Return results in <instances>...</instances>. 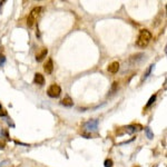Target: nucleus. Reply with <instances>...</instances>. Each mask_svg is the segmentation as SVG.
Returning a JSON list of instances; mask_svg holds the SVG:
<instances>
[{
	"label": "nucleus",
	"mask_w": 167,
	"mask_h": 167,
	"mask_svg": "<svg viewBox=\"0 0 167 167\" xmlns=\"http://www.w3.org/2000/svg\"><path fill=\"white\" fill-rule=\"evenodd\" d=\"M156 97H157L156 94H154L153 96H152V97H150V98H149V100L147 102V104H146V108H148L149 106H152V105L155 103V100H156Z\"/></svg>",
	"instance_id": "nucleus-11"
},
{
	"label": "nucleus",
	"mask_w": 167,
	"mask_h": 167,
	"mask_svg": "<svg viewBox=\"0 0 167 167\" xmlns=\"http://www.w3.org/2000/svg\"><path fill=\"white\" fill-rule=\"evenodd\" d=\"M1 109H2V106H1V104H0V110H1Z\"/></svg>",
	"instance_id": "nucleus-18"
},
{
	"label": "nucleus",
	"mask_w": 167,
	"mask_h": 167,
	"mask_svg": "<svg viewBox=\"0 0 167 167\" xmlns=\"http://www.w3.org/2000/svg\"><path fill=\"white\" fill-rule=\"evenodd\" d=\"M47 94L49 97H51V98H56V97H59L60 94H61V88L58 86V85H56V84H53L51 85L49 88H48V90H47Z\"/></svg>",
	"instance_id": "nucleus-3"
},
{
	"label": "nucleus",
	"mask_w": 167,
	"mask_h": 167,
	"mask_svg": "<svg viewBox=\"0 0 167 167\" xmlns=\"http://www.w3.org/2000/svg\"><path fill=\"white\" fill-rule=\"evenodd\" d=\"M47 53H48V49L47 48H41V50L36 55V60L37 61H41L42 59L47 56Z\"/></svg>",
	"instance_id": "nucleus-6"
},
{
	"label": "nucleus",
	"mask_w": 167,
	"mask_h": 167,
	"mask_svg": "<svg viewBox=\"0 0 167 167\" xmlns=\"http://www.w3.org/2000/svg\"><path fill=\"white\" fill-rule=\"evenodd\" d=\"M61 105L66 106V107H71L73 105V102L70 97H66V98H63V100H61Z\"/></svg>",
	"instance_id": "nucleus-9"
},
{
	"label": "nucleus",
	"mask_w": 167,
	"mask_h": 167,
	"mask_svg": "<svg viewBox=\"0 0 167 167\" xmlns=\"http://www.w3.org/2000/svg\"><path fill=\"white\" fill-rule=\"evenodd\" d=\"M5 116H7V112L5 109H1L0 110V117H5Z\"/></svg>",
	"instance_id": "nucleus-16"
},
{
	"label": "nucleus",
	"mask_w": 167,
	"mask_h": 167,
	"mask_svg": "<svg viewBox=\"0 0 167 167\" xmlns=\"http://www.w3.org/2000/svg\"><path fill=\"white\" fill-rule=\"evenodd\" d=\"M107 70L109 71V73H116L118 70H119V63H117V61H114V63H112L109 66H108V68H107Z\"/></svg>",
	"instance_id": "nucleus-7"
},
{
	"label": "nucleus",
	"mask_w": 167,
	"mask_h": 167,
	"mask_svg": "<svg viewBox=\"0 0 167 167\" xmlns=\"http://www.w3.org/2000/svg\"><path fill=\"white\" fill-rule=\"evenodd\" d=\"M145 133H146L147 138H149V139H153V138H154V134H153L150 127H146V128H145Z\"/></svg>",
	"instance_id": "nucleus-10"
},
{
	"label": "nucleus",
	"mask_w": 167,
	"mask_h": 167,
	"mask_svg": "<svg viewBox=\"0 0 167 167\" xmlns=\"http://www.w3.org/2000/svg\"><path fill=\"white\" fill-rule=\"evenodd\" d=\"M98 127V120L97 119H93V120H88L85 124V128L87 130H97Z\"/></svg>",
	"instance_id": "nucleus-4"
},
{
	"label": "nucleus",
	"mask_w": 167,
	"mask_h": 167,
	"mask_svg": "<svg viewBox=\"0 0 167 167\" xmlns=\"http://www.w3.org/2000/svg\"><path fill=\"white\" fill-rule=\"evenodd\" d=\"M113 164H114V162L112 159H106L104 163L105 167H113Z\"/></svg>",
	"instance_id": "nucleus-14"
},
{
	"label": "nucleus",
	"mask_w": 167,
	"mask_h": 167,
	"mask_svg": "<svg viewBox=\"0 0 167 167\" xmlns=\"http://www.w3.org/2000/svg\"><path fill=\"white\" fill-rule=\"evenodd\" d=\"M43 69H45V71L48 73V75H50L52 73V70H53V63H52L51 59H48V61L45 63V66H43Z\"/></svg>",
	"instance_id": "nucleus-8"
},
{
	"label": "nucleus",
	"mask_w": 167,
	"mask_h": 167,
	"mask_svg": "<svg viewBox=\"0 0 167 167\" xmlns=\"http://www.w3.org/2000/svg\"><path fill=\"white\" fill-rule=\"evenodd\" d=\"M81 136L86 137V138H90V135H89V134H81Z\"/></svg>",
	"instance_id": "nucleus-17"
},
{
	"label": "nucleus",
	"mask_w": 167,
	"mask_h": 167,
	"mask_svg": "<svg viewBox=\"0 0 167 167\" xmlns=\"http://www.w3.org/2000/svg\"><path fill=\"white\" fill-rule=\"evenodd\" d=\"M6 63V57H5V55L3 53H1L0 52V67L1 66H3V63Z\"/></svg>",
	"instance_id": "nucleus-15"
},
{
	"label": "nucleus",
	"mask_w": 167,
	"mask_h": 167,
	"mask_svg": "<svg viewBox=\"0 0 167 167\" xmlns=\"http://www.w3.org/2000/svg\"><path fill=\"white\" fill-rule=\"evenodd\" d=\"M152 33L150 31H148L147 29H143L139 31V35H138V38L136 40V46L139 47V48H144L146 47L147 45L149 43V41L152 40Z\"/></svg>",
	"instance_id": "nucleus-1"
},
{
	"label": "nucleus",
	"mask_w": 167,
	"mask_h": 167,
	"mask_svg": "<svg viewBox=\"0 0 167 167\" xmlns=\"http://www.w3.org/2000/svg\"><path fill=\"white\" fill-rule=\"evenodd\" d=\"M33 81H35V84H37V85H39V86H43V85H45V77L42 76L41 73H37L35 75Z\"/></svg>",
	"instance_id": "nucleus-5"
},
{
	"label": "nucleus",
	"mask_w": 167,
	"mask_h": 167,
	"mask_svg": "<svg viewBox=\"0 0 167 167\" xmlns=\"http://www.w3.org/2000/svg\"><path fill=\"white\" fill-rule=\"evenodd\" d=\"M154 67H155V65H150V66L147 68V70L145 71V73H144V77H143V79H146L147 77L150 75V73H152V69H153Z\"/></svg>",
	"instance_id": "nucleus-12"
},
{
	"label": "nucleus",
	"mask_w": 167,
	"mask_h": 167,
	"mask_svg": "<svg viewBox=\"0 0 167 167\" xmlns=\"http://www.w3.org/2000/svg\"><path fill=\"white\" fill-rule=\"evenodd\" d=\"M41 12V7H35L31 10V12L29 13V17H28V20H27V25L29 27H32L35 25V22L38 19V16L39 13Z\"/></svg>",
	"instance_id": "nucleus-2"
},
{
	"label": "nucleus",
	"mask_w": 167,
	"mask_h": 167,
	"mask_svg": "<svg viewBox=\"0 0 167 167\" xmlns=\"http://www.w3.org/2000/svg\"><path fill=\"white\" fill-rule=\"evenodd\" d=\"M135 130H136V126H134V125H128L127 127H126V132H127V134H133Z\"/></svg>",
	"instance_id": "nucleus-13"
}]
</instances>
